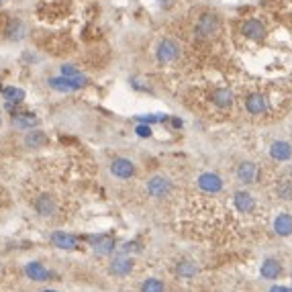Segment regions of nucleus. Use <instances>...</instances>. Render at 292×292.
I'll use <instances>...</instances> for the list:
<instances>
[{
  "mask_svg": "<svg viewBox=\"0 0 292 292\" xmlns=\"http://www.w3.org/2000/svg\"><path fill=\"white\" fill-rule=\"evenodd\" d=\"M135 172H137L135 164H133L131 160H127V158H114L112 164H110V174L116 176V178H121V180L133 178Z\"/></svg>",
  "mask_w": 292,
  "mask_h": 292,
  "instance_id": "obj_3",
  "label": "nucleus"
},
{
  "mask_svg": "<svg viewBox=\"0 0 292 292\" xmlns=\"http://www.w3.org/2000/svg\"><path fill=\"white\" fill-rule=\"evenodd\" d=\"M268 292H292L290 286H272Z\"/></svg>",
  "mask_w": 292,
  "mask_h": 292,
  "instance_id": "obj_28",
  "label": "nucleus"
},
{
  "mask_svg": "<svg viewBox=\"0 0 292 292\" xmlns=\"http://www.w3.org/2000/svg\"><path fill=\"white\" fill-rule=\"evenodd\" d=\"M260 272H262V278H266V280H276V278L280 276V272H282V266H280L278 260L268 258V260H264Z\"/></svg>",
  "mask_w": 292,
  "mask_h": 292,
  "instance_id": "obj_17",
  "label": "nucleus"
},
{
  "mask_svg": "<svg viewBox=\"0 0 292 292\" xmlns=\"http://www.w3.org/2000/svg\"><path fill=\"white\" fill-rule=\"evenodd\" d=\"M141 292H166V284L158 278H147L141 284Z\"/></svg>",
  "mask_w": 292,
  "mask_h": 292,
  "instance_id": "obj_23",
  "label": "nucleus"
},
{
  "mask_svg": "<svg viewBox=\"0 0 292 292\" xmlns=\"http://www.w3.org/2000/svg\"><path fill=\"white\" fill-rule=\"evenodd\" d=\"M25 274H27L31 280H35V282H45V280L51 278V272H49L43 264H39V262H29V264L25 266Z\"/></svg>",
  "mask_w": 292,
  "mask_h": 292,
  "instance_id": "obj_12",
  "label": "nucleus"
},
{
  "mask_svg": "<svg viewBox=\"0 0 292 292\" xmlns=\"http://www.w3.org/2000/svg\"><path fill=\"white\" fill-rule=\"evenodd\" d=\"M35 210L43 217V219H51L55 212H57V202L55 198L49 194H41L35 200Z\"/></svg>",
  "mask_w": 292,
  "mask_h": 292,
  "instance_id": "obj_7",
  "label": "nucleus"
},
{
  "mask_svg": "<svg viewBox=\"0 0 292 292\" xmlns=\"http://www.w3.org/2000/svg\"><path fill=\"white\" fill-rule=\"evenodd\" d=\"M45 292H55V290H45Z\"/></svg>",
  "mask_w": 292,
  "mask_h": 292,
  "instance_id": "obj_30",
  "label": "nucleus"
},
{
  "mask_svg": "<svg viewBox=\"0 0 292 292\" xmlns=\"http://www.w3.org/2000/svg\"><path fill=\"white\" fill-rule=\"evenodd\" d=\"M0 125H2V119H0Z\"/></svg>",
  "mask_w": 292,
  "mask_h": 292,
  "instance_id": "obj_31",
  "label": "nucleus"
},
{
  "mask_svg": "<svg viewBox=\"0 0 292 292\" xmlns=\"http://www.w3.org/2000/svg\"><path fill=\"white\" fill-rule=\"evenodd\" d=\"M78 74H80V70H78L76 66H72V64L62 66V76H66V78H74V76H78Z\"/></svg>",
  "mask_w": 292,
  "mask_h": 292,
  "instance_id": "obj_26",
  "label": "nucleus"
},
{
  "mask_svg": "<svg viewBox=\"0 0 292 292\" xmlns=\"http://www.w3.org/2000/svg\"><path fill=\"white\" fill-rule=\"evenodd\" d=\"M196 272V266L192 264V262H180L178 264V274L180 276H184V278H190V276H194Z\"/></svg>",
  "mask_w": 292,
  "mask_h": 292,
  "instance_id": "obj_25",
  "label": "nucleus"
},
{
  "mask_svg": "<svg viewBox=\"0 0 292 292\" xmlns=\"http://www.w3.org/2000/svg\"><path fill=\"white\" fill-rule=\"evenodd\" d=\"M233 92L229 88H217L212 92V102L219 106V108H229L233 104Z\"/></svg>",
  "mask_w": 292,
  "mask_h": 292,
  "instance_id": "obj_21",
  "label": "nucleus"
},
{
  "mask_svg": "<svg viewBox=\"0 0 292 292\" xmlns=\"http://www.w3.org/2000/svg\"><path fill=\"white\" fill-rule=\"evenodd\" d=\"M198 188L202 192H208V194H217L223 190V178L212 174V172H204L198 176Z\"/></svg>",
  "mask_w": 292,
  "mask_h": 292,
  "instance_id": "obj_5",
  "label": "nucleus"
},
{
  "mask_svg": "<svg viewBox=\"0 0 292 292\" xmlns=\"http://www.w3.org/2000/svg\"><path fill=\"white\" fill-rule=\"evenodd\" d=\"M274 231L282 237H288L292 235V215L288 212H280L276 219H274Z\"/></svg>",
  "mask_w": 292,
  "mask_h": 292,
  "instance_id": "obj_19",
  "label": "nucleus"
},
{
  "mask_svg": "<svg viewBox=\"0 0 292 292\" xmlns=\"http://www.w3.org/2000/svg\"><path fill=\"white\" fill-rule=\"evenodd\" d=\"M245 108L249 114H264L268 110V100L264 94H249L247 100H245Z\"/></svg>",
  "mask_w": 292,
  "mask_h": 292,
  "instance_id": "obj_13",
  "label": "nucleus"
},
{
  "mask_svg": "<svg viewBox=\"0 0 292 292\" xmlns=\"http://www.w3.org/2000/svg\"><path fill=\"white\" fill-rule=\"evenodd\" d=\"M131 270H133V260L127 256H119L110 262V274L114 276H127L131 274Z\"/></svg>",
  "mask_w": 292,
  "mask_h": 292,
  "instance_id": "obj_16",
  "label": "nucleus"
},
{
  "mask_svg": "<svg viewBox=\"0 0 292 292\" xmlns=\"http://www.w3.org/2000/svg\"><path fill=\"white\" fill-rule=\"evenodd\" d=\"M233 202H235V206H237V210H239V212H251V210L256 208V200H254V196L249 194V192H245V190L235 192Z\"/></svg>",
  "mask_w": 292,
  "mask_h": 292,
  "instance_id": "obj_18",
  "label": "nucleus"
},
{
  "mask_svg": "<svg viewBox=\"0 0 292 292\" xmlns=\"http://www.w3.org/2000/svg\"><path fill=\"white\" fill-rule=\"evenodd\" d=\"M137 135H139V137H149V135H151V129H149L147 125H139V127H137Z\"/></svg>",
  "mask_w": 292,
  "mask_h": 292,
  "instance_id": "obj_27",
  "label": "nucleus"
},
{
  "mask_svg": "<svg viewBox=\"0 0 292 292\" xmlns=\"http://www.w3.org/2000/svg\"><path fill=\"white\" fill-rule=\"evenodd\" d=\"M88 241H92V247L98 256H108L114 251V239L110 235H92L88 237Z\"/></svg>",
  "mask_w": 292,
  "mask_h": 292,
  "instance_id": "obj_9",
  "label": "nucleus"
},
{
  "mask_svg": "<svg viewBox=\"0 0 292 292\" xmlns=\"http://www.w3.org/2000/svg\"><path fill=\"white\" fill-rule=\"evenodd\" d=\"M2 96H4L6 102H23V100H25V92H23L21 88L10 86V88H4V90H2Z\"/></svg>",
  "mask_w": 292,
  "mask_h": 292,
  "instance_id": "obj_24",
  "label": "nucleus"
},
{
  "mask_svg": "<svg viewBox=\"0 0 292 292\" xmlns=\"http://www.w3.org/2000/svg\"><path fill=\"white\" fill-rule=\"evenodd\" d=\"M147 192L153 198H164L172 192V182L166 176H153L147 180Z\"/></svg>",
  "mask_w": 292,
  "mask_h": 292,
  "instance_id": "obj_6",
  "label": "nucleus"
},
{
  "mask_svg": "<svg viewBox=\"0 0 292 292\" xmlns=\"http://www.w3.org/2000/svg\"><path fill=\"white\" fill-rule=\"evenodd\" d=\"M180 57V47L176 41L172 39H164L160 45H158V60L162 64H170V62H176Z\"/></svg>",
  "mask_w": 292,
  "mask_h": 292,
  "instance_id": "obj_4",
  "label": "nucleus"
},
{
  "mask_svg": "<svg viewBox=\"0 0 292 292\" xmlns=\"http://www.w3.org/2000/svg\"><path fill=\"white\" fill-rule=\"evenodd\" d=\"M47 135L41 131V129H33V131H29L27 135H25V139H23V143H25V147L27 149H39V147H43V145H47Z\"/></svg>",
  "mask_w": 292,
  "mask_h": 292,
  "instance_id": "obj_15",
  "label": "nucleus"
},
{
  "mask_svg": "<svg viewBox=\"0 0 292 292\" xmlns=\"http://www.w3.org/2000/svg\"><path fill=\"white\" fill-rule=\"evenodd\" d=\"M270 155H272L274 160H278V162H286V160H290L292 158L290 143H286V141H276V143H272V147H270Z\"/></svg>",
  "mask_w": 292,
  "mask_h": 292,
  "instance_id": "obj_20",
  "label": "nucleus"
},
{
  "mask_svg": "<svg viewBox=\"0 0 292 292\" xmlns=\"http://www.w3.org/2000/svg\"><path fill=\"white\" fill-rule=\"evenodd\" d=\"M162 2H172V0H162Z\"/></svg>",
  "mask_w": 292,
  "mask_h": 292,
  "instance_id": "obj_29",
  "label": "nucleus"
},
{
  "mask_svg": "<svg viewBox=\"0 0 292 292\" xmlns=\"http://www.w3.org/2000/svg\"><path fill=\"white\" fill-rule=\"evenodd\" d=\"M217 31H219V18H217V14L204 12L198 18V23H196V35L202 37V39H206V37H212Z\"/></svg>",
  "mask_w": 292,
  "mask_h": 292,
  "instance_id": "obj_2",
  "label": "nucleus"
},
{
  "mask_svg": "<svg viewBox=\"0 0 292 292\" xmlns=\"http://www.w3.org/2000/svg\"><path fill=\"white\" fill-rule=\"evenodd\" d=\"M14 119H12V125L16 127V129H21V131H33V129H37L39 127V119L33 114V112H16V114H12Z\"/></svg>",
  "mask_w": 292,
  "mask_h": 292,
  "instance_id": "obj_10",
  "label": "nucleus"
},
{
  "mask_svg": "<svg viewBox=\"0 0 292 292\" xmlns=\"http://www.w3.org/2000/svg\"><path fill=\"white\" fill-rule=\"evenodd\" d=\"M256 166L251 164V162H243L239 168H237V178L241 180V182H245V184H251L254 180H256Z\"/></svg>",
  "mask_w": 292,
  "mask_h": 292,
  "instance_id": "obj_22",
  "label": "nucleus"
},
{
  "mask_svg": "<svg viewBox=\"0 0 292 292\" xmlns=\"http://www.w3.org/2000/svg\"><path fill=\"white\" fill-rule=\"evenodd\" d=\"M51 243H53L55 247H60V249H76L78 243H80V239H78L76 235L66 233V231H55V233L51 235Z\"/></svg>",
  "mask_w": 292,
  "mask_h": 292,
  "instance_id": "obj_11",
  "label": "nucleus"
},
{
  "mask_svg": "<svg viewBox=\"0 0 292 292\" xmlns=\"http://www.w3.org/2000/svg\"><path fill=\"white\" fill-rule=\"evenodd\" d=\"M4 35H6L8 41H21V39L27 35V27H25V23H23L21 18H12V21L6 25Z\"/></svg>",
  "mask_w": 292,
  "mask_h": 292,
  "instance_id": "obj_14",
  "label": "nucleus"
},
{
  "mask_svg": "<svg viewBox=\"0 0 292 292\" xmlns=\"http://www.w3.org/2000/svg\"><path fill=\"white\" fill-rule=\"evenodd\" d=\"M47 84H49L51 90H57V92H74V90H80L82 86H86V84H88V78L82 76V74H78V76H74V78L62 76V78H49Z\"/></svg>",
  "mask_w": 292,
  "mask_h": 292,
  "instance_id": "obj_1",
  "label": "nucleus"
},
{
  "mask_svg": "<svg viewBox=\"0 0 292 292\" xmlns=\"http://www.w3.org/2000/svg\"><path fill=\"white\" fill-rule=\"evenodd\" d=\"M241 33L247 37V39H254V41H262L266 37V27L262 25V21L258 18H249L247 23H243L241 27Z\"/></svg>",
  "mask_w": 292,
  "mask_h": 292,
  "instance_id": "obj_8",
  "label": "nucleus"
}]
</instances>
